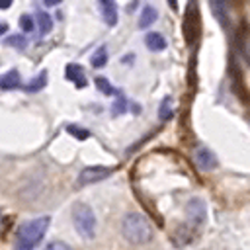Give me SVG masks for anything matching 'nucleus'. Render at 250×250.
I'll list each match as a JSON object with an SVG mask.
<instances>
[{"instance_id":"nucleus-1","label":"nucleus","mask_w":250,"mask_h":250,"mask_svg":"<svg viewBox=\"0 0 250 250\" xmlns=\"http://www.w3.org/2000/svg\"><path fill=\"white\" fill-rule=\"evenodd\" d=\"M121 234L125 236L127 242L131 244H148L152 240V227L150 223L141 215V213H127L121 221Z\"/></svg>"},{"instance_id":"nucleus-2","label":"nucleus","mask_w":250,"mask_h":250,"mask_svg":"<svg viewBox=\"0 0 250 250\" xmlns=\"http://www.w3.org/2000/svg\"><path fill=\"white\" fill-rule=\"evenodd\" d=\"M51 217H37L20 225L16 234V250H33L49 229Z\"/></svg>"},{"instance_id":"nucleus-3","label":"nucleus","mask_w":250,"mask_h":250,"mask_svg":"<svg viewBox=\"0 0 250 250\" xmlns=\"http://www.w3.org/2000/svg\"><path fill=\"white\" fill-rule=\"evenodd\" d=\"M72 221H74V229L80 232V236H84L88 240L96 236V215L86 203H76L72 207Z\"/></svg>"},{"instance_id":"nucleus-4","label":"nucleus","mask_w":250,"mask_h":250,"mask_svg":"<svg viewBox=\"0 0 250 250\" xmlns=\"http://www.w3.org/2000/svg\"><path fill=\"white\" fill-rule=\"evenodd\" d=\"M115 168H109V166H88L84 168L80 174H78V180L76 184L78 186H88V184H96V182H102L105 178H109L113 174Z\"/></svg>"},{"instance_id":"nucleus-5","label":"nucleus","mask_w":250,"mask_h":250,"mask_svg":"<svg viewBox=\"0 0 250 250\" xmlns=\"http://www.w3.org/2000/svg\"><path fill=\"white\" fill-rule=\"evenodd\" d=\"M186 215H188V219H189L191 223H195V225H203L205 219H207V209H205L203 199H199V197L189 199L188 205H186Z\"/></svg>"},{"instance_id":"nucleus-6","label":"nucleus","mask_w":250,"mask_h":250,"mask_svg":"<svg viewBox=\"0 0 250 250\" xmlns=\"http://www.w3.org/2000/svg\"><path fill=\"white\" fill-rule=\"evenodd\" d=\"M193 158H195V164L201 168V170H213V168H217V158H215V154L209 150V148H205V146H199L197 150H195V154H193Z\"/></svg>"},{"instance_id":"nucleus-7","label":"nucleus","mask_w":250,"mask_h":250,"mask_svg":"<svg viewBox=\"0 0 250 250\" xmlns=\"http://www.w3.org/2000/svg\"><path fill=\"white\" fill-rule=\"evenodd\" d=\"M64 76H66V80L74 82L78 88H84V86H86L84 70H82V66H80V64H74V62L66 64V68H64Z\"/></svg>"},{"instance_id":"nucleus-8","label":"nucleus","mask_w":250,"mask_h":250,"mask_svg":"<svg viewBox=\"0 0 250 250\" xmlns=\"http://www.w3.org/2000/svg\"><path fill=\"white\" fill-rule=\"evenodd\" d=\"M100 10H102V16L105 20L107 25H115L117 23V6L109 0H100Z\"/></svg>"},{"instance_id":"nucleus-9","label":"nucleus","mask_w":250,"mask_h":250,"mask_svg":"<svg viewBox=\"0 0 250 250\" xmlns=\"http://www.w3.org/2000/svg\"><path fill=\"white\" fill-rule=\"evenodd\" d=\"M145 43H146V47H148L150 51H154V53L166 49V39H164V35L158 33V31H148V33L145 35Z\"/></svg>"},{"instance_id":"nucleus-10","label":"nucleus","mask_w":250,"mask_h":250,"mask_svg":"<svg viewBox=\"0 0 250 250\" xmlns=\"http://www.w3.org/2000/svg\"><path fill=\"white\" fill-rule=\"evenodd\" d=\"M20 86V72L18 70H8L6 74L0 76V90H14Z\"/></svg>"},{"instance_id":"nucleus-11","label":"nucleus","mask_w":250,"mask_h":250,"mask_svg":"<svg viewBox=\"0 0 250 250\" xmlns=\"http://www.w3.org/2000/svg\"><path fill=\"white\" fill-rule=\"evenodd\" d=\"M158 18L156 10L152 6H143V12H141V18H139V27H148L150 23H154Z\"/></svg>"},{"instance_id":"nucleus-12","label":"nucleus","mask_w":250,"mask_h":250,"mask_svg":"<svg viewBox=\"0 0 250 250\" xmlns=\"http://www.w3.org/2000/svg\"><path fill=\"white\" fill-rule=\"evenodd\" d=\"M37 23H39V31L41 35H47L53 27V21H51V16L45 14V12H37Z\"/></svg>"},{"instance_id":"nucleus-13","label":"nucleus","mask_w":250,"mask_h":250,"mask_svg":"<svg viewBox=\"0 0 250 250\" xmlns=\"http://www.w3.org/2000/svg\"><path fill=\"white\" fill-rule=\"evenodd\" d=\"M105 62H107V51H105V47L96 49V53L92 55V64H94L96 68H100V66H104Z\"/></svg>"},{"instance_id":"nucleus-14","label":"nucleus","mask_w":250,"mask_h":250,"mask_svg":"<svg viewBox=\"0 0 250 250\" xmlns=\"http://www.w3.org/2000/svg\"><path fill=\"white\" fill-rule=\"evenodd\" d=\"M172 98H164L162 100V104H160V109H158V117L162 119V121H166V119H170V115H172Z\"/></svg>"},{"instance_id":"nucleus-15","label":"nucleus","mask_w":250,"mask_h":250,"mask_svg":"<svg viewBox=\"0 0 250 250\" xmlns=\"http://www.w3.org/2000/svg\"><path fill=\"white\" fill-rule=\"evenodd\" d=\"M45 78H47V72H41L37 78H33V82H29V84L25 86V90H27V92H37V90H41V88L45 86V82H47Z\"/></svg>"},{"instance_id":"nucleus-16","label":"nucleus","mask_w":250,"mask_h":250,"mask_svg":"<svg viewBox=\"0 0 250 250\" xmlns=\"http://www.w3.org/2000/svg\"><path fill=\"white\" fill-rule=\"evenodd\" d=\"M20 27H21L25 33H31V31L35 29V21H33V18L27 16V14H23V16L20 18Z\"/></svg>"},{"instance_id":"nucleus-17","label":"nucleus","mask_w":250,"mask_h":250,"mask_svg":"<svg viewBox=\"0 0 250 250\" xmlns=\"http://www.w3.org/2000/svg\"><path fill=\"white\" fill-rule=\"evenodd\" d=\"M6 43H8V45H14L16 49H25L27 39H25L23 35H12V37H8V39H6Z\"/></svg>"},{"instance_id":"nucleus-18","label":"nucleus","mask_w":250,"mask_h":250,"mask_svg":"<svg viewBox=\"0 0 250 250\" xmlns=\"http://www.w3.org/2000/svg\"><path fill=\"white\" fill-rule=\"evenodd\" d=\"M96 86H98V90H102L104 94H109V96L115 92V90L111 88V84H109V82H107L104 76H98V78H96Z\"/></svg>"},{"instance_id":"nucleus-19","label":"nucleus","mask_w":250,"mask_h":250,"mask_svg":"<svg viewBox=\"0 0 250 250\" xmlns=\"http://www.w3.org/2000/svg\"><path fill=\"white\" fill-rule=\"evenodd\" d=\"M66 131H68L70 135H74L76 139H88V135H90L86 129H78L76 125H68V127H66Z\"/></svg>"},{"instance_id":"nucleus-20","label":"nucleus","mask_w":250,"mask_h":250,"mask_svg":"<svg viewBox=\"0 0 250 250\" xmlns=\"http://www.w3.org/2000/svg\"><path fill=\"white\" fill-rule=\"evenodd\" d=\"M45 250H72V248L62 240H53V242H49V246Z\"/></svg>"},{"instance_id":"nucleus-21","label":"nucleus","mask_w":250,"mask_h":250,"mask_svg":"<svg viewBox=\"0 0 250 250\" xmlns=\"http://www.w3.org/2000/svg\"><path fill=\"white\" fill-rule=\"evenodd\" d=\"M10 6H12L10 0H0V10H6V8H10Z\"/></svg>"},{"instance_id":"nucleus-22","label":"nucleus","mask_w":250,"mask_h":250,"mask_svg":"<svg viewBox=\"0 0 250 250\" xmlns=\"http://www.w3.org/2000/svg\"><path fill=\"white\" fill-rule=\"evenodd\" d=\"M61 0H45V6H57Z\"/></svg>"},{"instance_id":"nucleus-23","label":"nucleus","mask_w":250,"mask_h":250,"mask_svg":"<svg viewBox=\"0 0 250 250\" xmlns=\"http://www.w3.org/2000/svg\"><path fill=\"white\" fill-rule=\"evenodd\" d=\"M6 31H8V25H6V23H0V35L6 33Z\"/></svg>"},{"instance_id":"nucleus-24","label":"nucleus","mask_w":250,"mask_h":250,"mask_svg":"<svg viewBox=\"0 0 250 250\" xmlns=\"http://www.w3.org/2000/svg\"><path fill=\"white\" fill-rule=\"evenodd\" d=\"M0 219H2V217H0Z\"/></svg>"}]
</instances>
